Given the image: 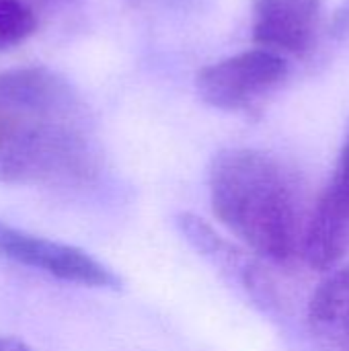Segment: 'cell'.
<instances>
[{
	"label": "cell",
	"instance_id": "cell-4",
	"mask_svg": "<svg viewBox=\"0 0 349 351\" xmlns=\"http://www.w3.org/2000/svg\"><path fill=\"white\" fill-rule=\"evenodd\" d=\"M0 255L62 282L105 290H117L121 286V280L107 265L91 257L86 251L45 237H37L2 220Z\"/></svg>",
	"mask_w": 349,
	"mask_h": 351
},
{
	"label": "cell",
	"instance_id": "cell-6",
	"mask_svg": "<svg viewBox=\"0 0 349 351\" xmlns=\"http://www.w3.org/2000/svg\"><path fill=\"white\" fill-rule=\"evenodd\" d=\"M323 0H255L253 41L280 56H304L315 41Z\"/></svg>",
	"mask_w": 349,
	"mask_h": 351
},
{
	"label": "cell",
	"instance_id": "cell-2",
	"mask_svg": "<svg viewBox=\"0 0 349 351\" xmlns=\"http://www.w3.org/2000/svg\"><path fill=\"white\" fill-rule=\"evenodd\" d=\"M208 185L214 214L247 249L274 263L304 257L309 220L280 160L253 148L222 150Z\"/></svg>",
	"mask_w": 349,
	"mask_h": 351
},
{
	"label": "cell",
	"instance_id": "cell-7",
	"mask_svg": "<svg viewBox=\"0 0 349 351\" xmlns=\"http://www.w3.org/2000/svg\"><path fill=\"white\" fill-rule=\"evenodd\" d=\"M177 224L185 239L204 257H208L212 265L218 267L230 282H237L255 302H259L261 306L274 304V290L251 257L234 249L228 241L216 234L210 224L193 214H181Z\"/></svg>",
	"mask_w": 349,
	"mask_h": 351
},
{
	"label": "cell",
	"instance_id": "cell-11",
	"mask_svg": "<svg viewBox=\"0 0 349 351\" xmlns=\"http://www.w3.org/2000/svg\"><path fill=\"white\" fill-rule=\"evenodd\" d=\"M29 6L31 4H35V6H39V8H64V6H70V4H74L76 0H25Z\"/></svg>",
	"mask_w": 349,
	"mask_h": 351
},
{
	"label": "cell",
	"instance_id": "cell-12",
	"mask_svg": "<svg viewBox=\"0 0 349 351\" xmlns=\"http://www.w3.org/2000/svg\"><path fill=\"white\" fill-rule=\"evenodd\" d=\"M0 351H33L29 346H25L19 339L12 337H0Z\"/></svg>",
	"mask_w": 349,
	"mask_h": 351
},
{
	"label": "cell",
	"instance_id": "cell-8",
	"mask_svg": "<svg viewBox=\"0 0 349 351\" xmlns=\"http://www.w3.org/2000/svg\"><path fill=\"white\" fill-rule=\"evenodd\" d=\"M309 331L319 351H349V265L329 274L315 290Z\"/></svg>",
	"mask_w": 349,
	"mask_h": 351
},
{
	"label": "cell",
	"instance_id": "cell-5",
	"mask_svg": "<svg viewBox=\"0 0 349 351\" xmlns=\"http://www.w3.org/2000/svg\"><path fill=\"white\" fill-rule=\"evenodd\" d=\"M349 249V132L333 175L323 189L304 237V259L315 269L339 263Z\"/></svg>",
	"mask_w": 349,
	"mask_h": 351
},
{
	"label": "cell",
	"instance_id": "cell-1",
	"mask_svg": "<svg viewBox=\"0 0 349 351\" xmlns=\"http://www.w3.org/2000/svg\"><path fill=\"white\" fill-rule=\"evenodd\" d=\"M99 171L91 115L66 78L43 66L0 74V181L82 187Z\"/></svg>",
	"mask_w": 349,
	"mask_h": 351
},
{
	"label": "cell",
	"instance_id": "cell-3",
	"mask_svg": "<svg viewBox=\"0 0 349 351\" xmlns=\"http://www.w3.org/2000/svg\"><path fill=\"white\" fill-rule=\"evenodd\" d=\"M286 76L288 62L284 56L255 47L202 68L195 86L208 105L224 111H239L265 97L286 80Z\"/></svg>",
	"mask_w": 349,
	"mask_h": 351
},
{
	"label": "cell",
	"instance_id": "cell-9",
	"mask_svg": "<svg viewBox=\"0 0 349 351\" xmlns=\"http://www.w3.org/2000/svg\"><path fill=\"white\" fill-rule=\"evenodd\" d=\"M37 29V16L25 0H0V49L19 45Z\"/></svg>",
	"mask_w": 349,
	"mask_h": 351
},
{
	"label": "cell",
	"instance_id": "cell-10",
	"mask_svg": "<svg viewBox=\"0 0 349 351\" xmlns=\"http://www.w3.org/2000/svg\"><path fill=\"white\" fill-rule=\"evenodd\" d=\"M197 0H128V4L132 8H138V10H158V12H167V10H187Z\"/></svg>",
	"mask_w": 349,
	"mask_h": 351
}]
</instances>
